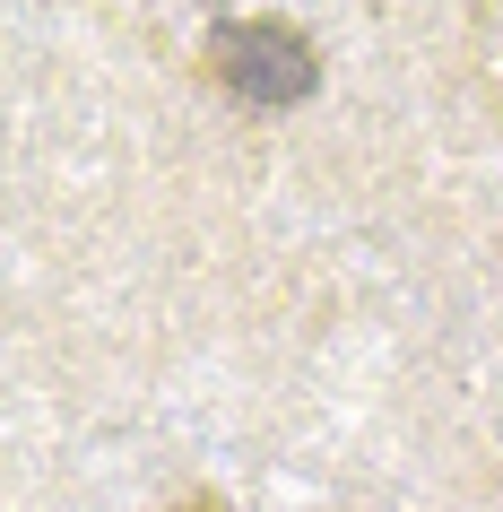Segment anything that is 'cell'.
Instances as JSON below:
<instances>
[{
    "instance_id": "1",
    "label": "cell",
    "mask_w": 503,
    "mask_h": 512,
    "mask_svg": "<svg viewBox=\"0 0 503 512\" xmlns=\"http://www.w3.org/2000/svg\"><path fill=\"white\" fill-rule=\"evenodd\" d=\"M209 61H217V79L235 87L243 105H304L313 96V44L287 27V18H235V27H217V44H209Z\"/></svg>"
}]
</instances>
